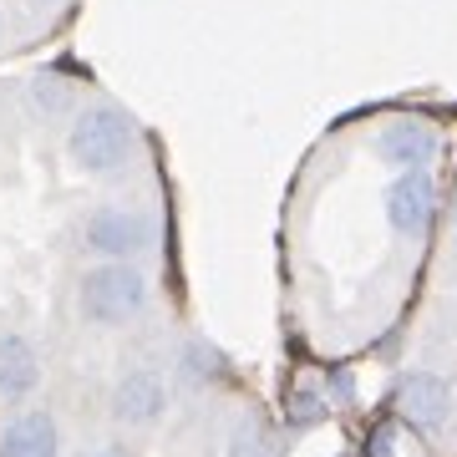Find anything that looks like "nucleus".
<instances>
[{
  "instance_id": "5",
  "label": "nucleus",
  "mask_w": 457,
  "mask_h": 457,
  "mask_svg": "<svg viewBox=\"0 0 457 457\" xmlns=\"http://www.w3.org/2000/svg\"><path fill=\"white\" fill-rule=\"evenodd\" d=\"M41 386V351L31 345V336L5 330L0 336V402L21 407L26 396H36Z\"/></svg>"
},
{
  "instance_id": "1",
  "label": "nucleus",
  "mask_w": 457,
  "mask_h": 457,
  "mask_svg": "<svg viewBox=\"0 0 457 457\" xmlns=\"http://www.w3.org/2000/svg\"><path fill=\"white\" fill-rule=\"evenodd\" d=\"M153 311V279L143 264L128 260H97L77 279V315L97 330H128Z\"/></svg>"
},
{
  "instance_id": "6",
  "label": "nucleus",
  "mask_w": 457,
  "mask_h": 457,
  "mask_svg": "<svg viewBox=\"0 0 457 457\" xmlns=\"http://www.w3.org/2000/svg\"><path fill=\"white\" fill-rule=\"evenodd\" d=\"M219 457H285V447H279L270 417H260V411H239V417L228 422L224 442H219Z\"/></svg>"
},
{
  "instance_id": "7",
  "label": "nucleus",
  "mask_w": 457,
  "mask_h": 457,
  "mask_svg": "<svg viewBox=\"0 0 457 457\" xmlns=\"http://www.w3.org/2000/svg\"><path fill=\"white\" fill-rule=\"evenodd\" d=\"M87 457H128V453H122V447H112V442H107V447H92V453H87Z\"/></svg>"
},
{
  "instance_id": "3",
  "label": "nucleus",
  "mask_w": 457,
  "mask_h": 457,
  "mask_svg": "<svg viewBox=\"0 0 457 457\" xmlns=\"http://www.w3.org/2000/svg\"><path fill=\"white\" fill-rule=\"evenodd\" d=\"M396 407H402V417H407L417 432L437 437V432H447V422H453L457 392H453V381L437 376V371H411V376H402Z\"/></svg>"
},
{
  "instance_id": "4",
  "label": "nucleus",
  "mask_w": 457,
  "mask_h": 457,
  "mask_svg": "<svg viewBox=\"0 0 457 457\" xmlns=\"http://www.w3.org/2000/svg\"><path fill=\"white\" fill-rule=\"evenodd\" d=\"M0 457H62V427L41 407L16 411L0 427Z\"/></svg>"
},
{
  "instance_id": "2",
  "label": "nucleus",
  "mask_w": 457,
  "mask_h": 457,
  "mask_svg": "<svg viewBox=\"0 0 457 457\" xmlns=\"http://www.w3.org/2000/svg\"><path fill=\"white\" fill-rule=\"evenodd\" d=\"M107 407H112V422L132 427V432H147V427H158L168 411H173V381H168L163 366L137 361V366H128V371L112 381Z\"/></svg>"
}]
</instances>
